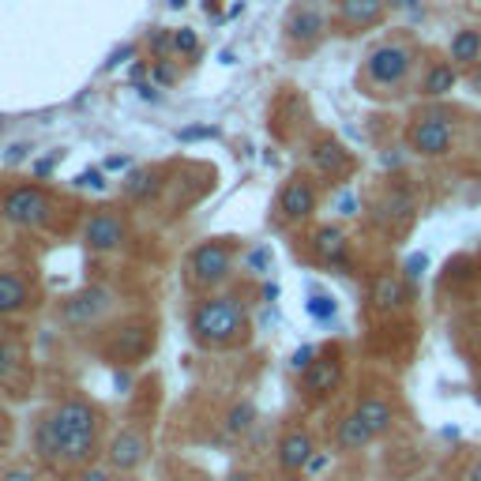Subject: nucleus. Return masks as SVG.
Returning a JSON list of instances; mask_svg holds the SVG:
<instances>
[{
	"label": "nucleus",
	"mask_w": 481,
	"mask_h": 481,
	"mask_svg": "<svg viewBox=\"0 0 481 481\" xmlns=\"http://www.w3.org/2000/svg\"><path fill=\"white\" fill-rule=\"evenodd\" d=\"M34 451L49 467H87L98 451V410L83 399H65L34 429Z\"/></svg>",
	"instance_id": "f257e3e1"
},
{
	"label": "nucleus",
	"mask_w": 481,
	"mask_h": 481,
	"mask_svg": "<svg viewBox=\"0 0 481 481\" xmlns=\"http://www.w3.org/2000/svg\"><path fill=\"white\" fill-rule=\"evenodd\" d=\"M248 327V316H245V305L237 298H211L203 301L192 320H188V331L200 346H229L237 343Z\"/></svg>",
	"instance_id": "f03ea898"
},
{
	"label": "nucleus",
	"mask_w": 481,
	"mask_h": 481,
	"mask_svg": "<svg viewBox=\"0 0 481 481\" xmlns=\"http://www.w3.org/2000/svg\"><path fill=\"white\" fill-rule=\"evenodd\" d=\"M0 215H4L12 226H23V229H41L49 218H53V203L49 196L41 192L34 184H19L4 196L0 203Z\"/></svg>",
	"instance_id": "7ed1b4c3"
},
{
	"label": "nucleus",
	"mask_w": 481,
	"mask_h": 481,
	"mask_svg": "<svg viewBox=\"0 0 481 481\" xmlns=\"http://www.w3.org/2000/svg\"><path fill=\"white\" fill-rule=\"evenodd\" d=\"M188 271H192V282L218 286L229 279V271H234V253H229V245H222V241H203L200 248H192V256H188Z\"/></svg>",
	"instance_id": "20e7f679"
},
{
	"label": "nucleus",
	"mask_w": 481,
	"mask_h": 481,
	"mask_svg": "<svg viewBox=\"0 0 481 481\" xmlns=\"http://www.w3.org/2000/svg\"><path fill=\"white\" fill-rule=\"evenodd\" d=\"M410 65H414V57H410L406 46H376L365 57V76L376 83V87H395V83L406 79Z\"/></svg>",
	"instance_id": "39448f33"
},
{
	"label": "nucleus",
	"mask_w": 481,
	"mask_h": 481,
	"mask_svg": "<svg viewBox=\"0 0 481 481\" xmlns=\"http://www.w3.org/2000/svg\"><path fill=\"white\" fill-rule=\"evenodd\" d=\"M410 143H414V151L425 155V158L448 155V147H451V117H444V113L417 117V124L410 129Z\"/></svg>",
	"instance_id": "423d86ee"
},
{
	"label": "nucleus",
	"mask_w": 481,
	"mask_h": 481,
	"mask_svg": "<svg viewBox=\"0 0 481 481\" xmlns=\"http://www.w3.org/2000/svg\"><path fill=\"white\" fill-rule=\"evenodd\" d=\"M124 237H129V229H124V218L117 211H94L83 226V241L91 253H117Z\"/></svg>",
	"instance_id": "0eeeda50"
},
{
	"label": "nucleus",
	"mask_w": 481,
	"mask_h": 481,
	"mask_svg": "<svg viewBox=\"0 0 481 481\" xmlns=\"http://www.w3.org/2000/svg\"><path fill=\"white\" fill-rule=\"evenodd\" d=\"M113 305V294L102 286H91V289H79V294H72L65 301V320L68 324H94L102 312H110Z\"/></svg>",
	"instance_id": "6e6552de"
},
{
	"label": "nucleus",
	"mask_w": 481,
	"mask_h": 481,
	"mask_svg": "<svg viewBox=\"0 0 481 481\" xmlns=\"http://www.w3.org/2000/svg\"><path fill=\"white\" fill-rule=\"evenodd\" d=\"M110 467L113 470H120V474H129V470H136L143 459H147V436L143 432H136V429H120L113 441H110Z\"/></svg>",
	"instance_id": "1a4fd4ad"
},
{
	"label": "nucleus",
	"mask_w": 481,
	"mask_h": 481,
	"mask_svg": "<svg viewBox=\"0 0 481 481\" xmlns=\"http://www.w3.org/2000/svg\"><path fill=\"white\" fill-rule=\"evenodd\" d=\"M279 211H282V218H289V222L308 218L312 211H316V192H312V184H308V181H289V184L282 188V196H279Z\"/></svg>",
	"instance_id": "9d476101"
},
{
	"label": "nucleus",
	"mask_w": 481,
	"mask_h": 481,
	"mask_svg": "<svg viewBox=\"0 0 481 481\" xmlns=\"http://www.w3.org/2000/svg\"><path fill=\"white\" fill-rule=\"evenodd\" d=\"M301 376H305L301 384H305L308 395H331L334 387H339V380H343V365L327 353V358H316V361H312L308 372H301Z\"/></svg>",
	"instance_id": "9b49d317"
},
{
	"label": "nucleus",
	"mask_w": 481,
	"mask_h": 481,
	"mask_svg": "<svg viewBox=\"0 0 481 481\" xmlns=\"http://www.w3.org/2000/svg\"><path fill=\"white\" fill-rule=\"evenodd\" d=\"M312 436L294 429V432H286L282 436V444H279V467L282 470H305L308 467V459H312Z\"/></svg>",
	"instance_id": "f8f14e48"
},
{
	"label": "nucleus",
	"mask_w": 481,
	"mask_h": 481,
	"mask_svg": "<svg viewBox=\"0 0 481 481\" xmlns=\"http://www.w3.org/2000/svg\"><path fill=\"white\" fill-rule=\"evenodd\" d=\"M410 301V289L399 275H380L372 282V305L380 312H399Z\"/></svg>",
	"instance_id": "ddd939ff"
},
{
	"label": "nucleus",
	"mask_w": 481,
	"mask_h": 481,
	"mask_svg": "<svg viewBox=\"0 0 481 481\" xmlns=\"http://www.w3.org/2000/svg\"><path fill=\"white\" fill-rule=\"evenodd\" d=\"M312 248H316V256L324 263H334V267L346 263V234L339 226H320L316 237H312Z\"/></svg>",
	"instance_id": "4468645a"
},
{
	"label": "nucleus",
	"mask_w": 481,
	"mask_h": 481,
	"mask_svg": "<svg viewBox=\"0 0 481 481\" xmlns=\"http://www.w3.org/2000/svg\"><path fill=\"white\" fill-rule=\"evenodd\" d=\"M308 158H312V165H316V174H324V177H339L350 165V155L343 151V143H334V139L316 143Z\"/></svg>",
	"instance_id": "2eb2a0df"
},
{
	"label": "nucleus",
	"mask_w": 481,
	"mask_h": 481,
	"mask_svg": "<svg viewBox=\"0 0 481 481\" xmlns=\"http://www.w3.org/2000/svg\"><path fill=\"white\" fill-rule=\"evenodd\" d=\"M27 308V282L19 275L0 271V316H15Z\"/></svg>",
	"instance_id": "dca6fc26"
},
{
	"label": "nucleus",
	"mask_w": 481,
	"mask_h": 481,
	"mask_svg": "<svg viewBox=\"0 0 481 481\" xmlns=\"http://www.w3.org/2000/svg\"><path fill=\"white\" fill-rule=\"evenodd\" d=\"M286 31H289V38H294V41H316V38L324 34V12H316V8H301V12L289 15Z\"/></svg>",
	"instance_id": "f3484780"
},
{
	"label": "nucleus",
	"mask_w": 481,
	"mask_h": 481,
	"mask_svg": "<svg viewBox=\"0 0 481 481\" xmlns=\"http://www.w3.org/2000/svg\"><path fill=\"white\" fill-rule=\"evenodd\" d=\"M361 417V422L372 429V436H380V432H387L391 429V422H395V414H391V406L384 403V399H376V395H369V399H361L358 403V410H353Z\"/></svg>",
	"instance_id": "a211bd4d"
},
{
	"label": "nucleus",
	"mask_w": 481,
	"mask_h": 481,
	"mask_svg": "<svg viewBox=\"0 0 481 481\" xmlns=\"http://www.w3.org/2000/svg\"><path fill=\"white\" fill-rule=\"evenodd\" d=\"M339 15L353 27H369L384 15V0H339Z\"/></svg>",
	"instance_id": "6ab92c4d"
},
{
	"label": "nucleus",
	"mask_w": 481,
	"mask_h": 481,
	"mask_svg": "<svg viewBox=\"0 0 481 481\" xmlns=\"http://www.w3.org/2000/svg\"><path fill=\"white\" fill-rule=\"evenodd\" d=\"M334 441H339L343 451H361L372 441V429L361 422L358 414H350V417H343V425H339V432H334Z\"/></svg>",
	"instance_id": "aec40b11"
},
{
	"label": "nucleus",
	"mask_w": 481,
	"mask_h": 481,
	"mask_svg": "<svg viewBox=\"0 0 481 481\" xmlns=\"http://www.w3.org/2000/svg\"><path fill=\"white\" fill-rule=\"evenodd\" d=\"M477 57H481V34L477 31H459L451 38V60H459V65H474Z\"/></svg>",
	"instance_id": "412c9836"
},
{
	"label": "nucleus",
	"mask_w": 481,
	"mask_h": 481,
	"mask_svg": "<svg viewBox=\"0 0 481 481\" xmlns=\"http://www.w3.org/2000/svg\"><path fill=\"white\" fill-rule=\"evenodd\" d=\"M455 68L451 65H436V68H429V76H425V83H422V94H429V98H444L451 87H455Z\"/></svg>",
	"instance_id": "4be33fe9"
},
{
	"label": "nucleus",
	"mask_w": 481,
	"mask_h": 481,
	"mask_svg": "<svg viewBox=\"0 0 481 481\" xmlns=\"http://www.w3.org/2000/svg\"><path fill=\"white\" fill-rule=\"evenodd\" d=\"M253 422H256V406L253 403H237L234 410H229L226 414V432H248V429H253Z\"/></svg>",
	"instance_id": "5701e85b"
},
{
	"label": "nucleus",
	"mask_w": 481,
	"mask_h": 481,
	"mask_svg": "<svg viewBox=\"0 0 481 481\" xmlns=\"http://www.w3.org/2000/svg\"><path fill=\"white\" fill-rule=\"evenodd\" d=\"M124 192H129L132 200H147L155 192V177L147 170H136L129 181H124Z\"/></svg>",
	"instance_id": "b1692460"
},
{
	"label": "nucleus",
	"mask_w": 481,
	"mask_h": 481,
	"mask_svg": "<svg viewBox=\"0 0 481 481\" xmlns=\"http://www.w3.org/2000/svg\"><path fill=\"white\" fill-rule=\"evenodd\" d=\"M410 207H414V203H410V196H406V188H395V192L387 196V203H384V211H387L391 218L403 222V218H410Z\"/></svg>",
	"instance_id": "393cba45"
},
{
	"label": "nucleus",
	"mask_w": 481,
	"mask_h": 481,
	"mask_svg": "<svg viewBox=\"0 0 481 481\" xmlns=\"http://www.w3.org/2000/svg\"><path fill=\"white\" fill-rule=\"evenodd\" d=\"M308 316H312V320H320V324H327V320L334 316V301H331L327 294L308 298Z\"/></svg>",
	"instance_id": "a878e982"
},
{
	"label": "nucleus",
	"mask_w": 481,
	"mask_h": 481,
	"mask_svg": "<svg viewBox=\"0 0 481 481\" xmlns=\"http://www.w3.org/2000/svg\"><path fill=\"white\" fill-rule=\"evenodd\" d=\"M174 49H177V53H188V57H192V53L200 49V38H196L192 31H177V34H174Z\"/></svg>",
	"instance_id": "bb28decb"
},
{
	"label": "nucleus",
	"mask_w": 481,
	"mask_h": 481,
	"mask_svg": "<svg viewBox=\"0 0 481 481\" xmlns=\"http://www.w3.org/2000/svg\"><path fill=\"white\" fill-rule=\"evenodd\" d=\"M425 267H429V256H425V253H414V256L406 260V279L417 282V279L425 275Z\"/></svg>",
	"instance_id": "cd10ccee"
},
{
	"label": "nucleus",
	"mask_w": 481,
	"mask_h": 481,
	"mask_svg": "<svg viewBox=\"0 0 481 481\" xmlns=\"http://www.w3.org/2000/svg\"><path fill=\"white\" fill-rule=\"evenodd\" d=\"M76 184H79V188H94V192H102V188H106V177H102V170H83V174L76 177Z\"/></svg>",
	"instance_id": "c85d7f7f"
},
{
	"label": "nucleus",
	"mask_w": 481,
	"mask_h": 481,
	"mask_svg": "<svg viewBox=\"0 0 481 481\" xmlns=\"http://www.w3.org/2000/svg\"><path fill=\"white\" fill-rule=\"evenodd\" d=\"M312 361H316V350H312V346H301V350L294 353V361H289V369H294V372H308Z\"/></svg>",
	"instance_id": "c756f323"
},
{
	"label": "nucleus",
	"mask_w": 481,
	"mask_h": 481,
	"mask_svg": "<svg viewBox=\"0 0 481 481\" xmlns=\"http://www.w3.org/2000/svg\"><path fill=\"white\" fill-rule=\"evenodd\" d=\"M0 481H38V477H34V470H27V467H12V470L0 474Z\"/></svg>",
	"instance_id": "7c9ffc66"
},
{
	"label": "nucleus",
	"mask_w": 481,
	"mask_h": 481,
	"mask_svg": "<svg viewBox=\"0 0 481 481\" xmlns=\"http://www.w3.org/2000/svg\"><path fill=\"white\" fill-rule=\"evenodd\" d=\"M334 211H339V215H358V200H353L350 192H343L339 203H334Z\"/></svg>",
	"instance_id": "2f4dec72"
},
{
	"label": "nucleus",
	"mask_w": 481,
	"mask_h": 481,
	"mask_svg": "<svg viewBox=\"0 0 481 481\" xmlns=\"http://www.w3.org/2000/svg\"><path fill=\"white\" fill-rule=\"evenodd\" d=\"M79 481H113V474L106 467H91V470H83Z\"/></svg>",
	"instance_id": "473e14b6"
},
{
	"label": "nucleus",
	"mask_w": 481,
	"mask_h": 481,
	"mask_svg": "<svg viewBox=\"0 0 481 481\" xmlns=\"http://www.w3.org/2000/svg\"><path fill=\"white\" fill-rule=\"evenodd\" d=\"M170 46H174V38H170V34H165V31L151 34V49H155V53H165V49H170Z\"/></svg>",
	"instance_id": "72a5a7b5"
},
{
	"label": "nucleus",
	"mask_w": 481,
	"mask_h": 481,
	"mask_svg": "<svg viewBox=\"0 0 481 481\" xmlns=\"http://www.w3.org/2000/svg\"><path fill=\"white\" fill-rule=\"evenodd\" d=\"M53 165H57V155H53V158L34 162V174H38V177H46V174H53Z\"/></svg>",
	"instance_id": "f704fd0d"
},
{
	"label": "nucleus",
	"mask_w": 481,
	"mask_h": 481,
	"mask_svg": "<svg viewBox=\"0 0 481 481\" xmlns=\"http://www.w3.org/2000/svg\"><path fill=\"white\" fill-rule=\"evenodd\" d=\"M207 136H215V129H184L181 139H207Z\"/></svg>",
	"instance_id": "c9c22d12"
},
{
	"label": "nucleus",
	"mask_w": 481,
	"mask_h": 481,
	"mask_svg": "<svg viewBox=\"0 0 481 481\" xmlns=\"http://www.w3.org/2000/svg\"><path fill=\"white\" fill-rule=\"evenodd\" d=\"M8 369H12V350L0 346V376H8Z\"/></svg>",
	"instance_id": "e433bc0d"
},
{
	"label": "nucleus",
	"mask_w": 481,
	"mask_h": 481,
	"mask_svg": "<svg viewBox=\"0 0 481 481\" xmlns=\"http://www.w3.org/2000/svg\"><path fill=\"white\" fill-rule=\"evenodd\" d=\"M106 170H129V158H124V155H113V158L106 162Z\"/></svg>",
	"instance_id": "4c0bfd02"
},
{
	"label": "nucleus",
	"mask_w": 481,
	"mask_h": 481,
	"mask_svg": "<svg viewBox=\"0 0 481 481\" xmlns=\"http://www.w3.org/2000/svg\"><path fill=\"white\" fill-rule=\"evenodd\" d=\"M155 79H158V83H170V79H174V68H170V65H158V68H155Z\"/></svg>",
	"instance_id": "58836bf2"
},
{
	"label": "nucleus",
	"mask_w": 481,
	"mask_h": 481,
	"mask_svg": "<svg viewBox=\"0 0 481 481\" xmlns=\"http://www.w3.org/2000/svg\"><path fill=\"white\" fill-rule=\"evenodd\" d=\"M248 267H267V253H263V248H260V253L248 256Z\"/></svg>",
	"instance_id": "ea45409f"
},
{
	"label": "nucleus",
	"mask_w": 481,
	"mask_h": 481,
	"mask_svg": "<svg viewBox=\"0 0 481 481\" xmlns=\"http://www.w3.org/2000/svg\"><path fill=\"white\" fill-rule=\"evenodd\" d=\"M324 463H327V459H324V455H320V459H316V455H312V459H308V470H312V474H316V470H324Z\"/></svg>",
	"instance_id": "a19ab883"
},
{
	"label": "nucleus",
	"mask_w": 481,
	"mask_h": 481,
	"mask_svg": "<svg viewBox=\"0 0 481 481\" xmlns=\"http://www.w3.org/2000/svg\"><path fill=\"white\" fill-rule=\"evenodd\" d=\"M467 481H481V459H477V463L467 470Z\"/></svg>",
	"instance_id": "79ce46f5"
},
{
	"label": "nucleus",
	"mask_w": 481,
	"mask_h": 481,
	"mask_svg": "<svg viewBox=\"0 0 481 481\" xmlns=\"http://www.w3.org/2000/svg\"><path fill=\"white\" fill-rule=\"evenodd\" d=\"M391 4H395V8H414L417 0H391Z\"/></svg>",
	"instance_id": "37998d69"
},
{
	"label": "nucleus",
	"mask_w": 481,
	"mask_h": 481,
	"mask_svg": "<svg viewBox=\"0 0 481 481\" xmlns=\"http://www.w3.org/2000/svg\"><path fill=\"white\" fill-rule=\"evenodd\" d=\"M470 87H474V91H477V94H481V72H477V76H474V79H470Z\"/></svg>",
	"instance_id": "c03bdc74"
},
{
	"label": "nucleus",
	"mask_w": 481,
	"mask_h": 481,
	"mask_svg": "<svg viewBox=\"0 0 481 481\" xmlns=\"http://www.w3.org/2000/svg\"><path fill=\"white\" fill-rule=\"evenodd\" d=\"M229 481H253V474H234V477H229Z\"/></svg>",
	"instance_id": "a18cd8bd"
},
{
	"label": "nucleus",
	"mask_w": 481,
	"mask_h": 481,
	"mask_svg": "<svg viewBox=\"0 0 481 481\" xmlns=\"http://www.w3.org/2000/svg\"><path fill=\"white\" fill-rule=\"evenodd\" d=\"M170 4H174V8H184V0H170Z\"/></svg>",
	"instance_id": "49530a36"
},
{
	"label": "nucleus",
	"mask_w": 481,
	"mask_h": 481,
	"mask_svg": "<svg viewBox=\"0 0 481 481\" xmlns=\"http://www.w3.org/2000/svg\"><path fill=\"white\" fill-rule=\"evenodd\" d=\"M477 399H481V384H477Z\"/></svg>",
	"instance_id": "de8ad7c7"
}]
</instances>
